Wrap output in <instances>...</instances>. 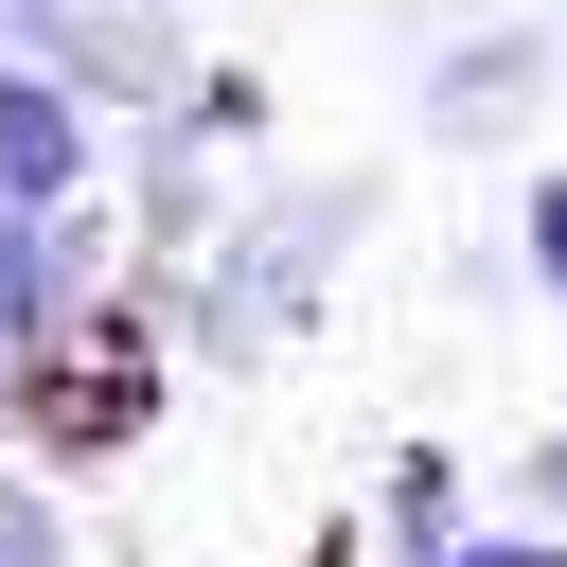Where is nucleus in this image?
Returning a JSON list of instances; mask_svg holds the SVG:
<instances>
[{
  "label": "nucleus",
  "instance_id": "11",
  "mask_svg": "<svg viewBox=\"0 0 567 567\" xmlns=\"http://www.w3.org/2000/svg\"><path fill=\"white\" fill-rule=\"evenodd\" d=\"M514 514H549V532H567V425H532V461H514Z\"/></svg>",
  "mask_w": 567,
  "mask_h": 567
},
{
  "label": "nucleus",
  "instance_id": "4",
  "mask_svg": "<svg viewBox=\"0 0 567 567\" xmlns=\"http://www.w3.org/2000/svg\"><path fill=\"white\" fill-rule=\"evenodd\" d=\"M71 195H106V106L71 71L0 53V213H71Z\"/></svg>",
  "mask_w": 567,
  "mask_h": 567
},
{
  "label": "nucleus",
  "instance_id": "7",
  "mask_svg": "<svg viewBox=\"0 0 567 567\" xmlns=\"http://www.w3.org/2000/svg\"><path fill=\"white\" fill-rule=\"evenodd\" d=\"M177 106H195V124L230 142V159H266V124H284V89H266L248 53H195V71H177Z\"/></svg>",
  "mask_w": 567,
  "mask_h": 567
},
{
  "label": "nucleus",
  "instance_id": "5",
  "mask_svg": "<svg viewBox=\"0 0 567 567\" xmlns=\"http://www.w3.org/2000/svg\"><path fill=\"white\" fill-rule=\"evenodd\" d=\"M124 266V230H106V195H71V213H0V337L35 354V337H71V301Z\"/></svg>",
  "mask_w": 567,
  "mask_h": 567
},
{
  "label": "nucleus",
  "instance_id": "12",
  "mask_svg": "<svg viewBox=\"0 0 567 567\" xmlns=\"http://www.w3.org/2000/svg\"><path fill=\"white\" fill-rule=\"evenodd\" d=\"M0 425H18V337H0Z\"/></svg>",
  "mask_w": 567,
  "mask_h": 567
},
{
  "label": "nucleus",
  "instance_id": "10",
  "mask_svg": "<svg viewBox=\"0 0 567 567\" xmlns=\"http://www.w3.org/2000/svg\"><path fill=\"white\" fill-rule=\"evenodd\" d=\"M425 567H567V532H549V514H496V496H478V514H461V532H443Z\"/></svg>",
  "mask_w": 567,
  "mask_h": 567
},
{
  "label": "nucleus",
  "instance_id": "2",
  "mask_svg": "<svg viewBox=\"0 0 567 567\" xmlns=\"http://www.w3.org/2000/svg\"><path fill=\"white\" fill-rule=\"evenodd\" d=\"M549 106H567V35H549V18H461V35L408 71V142H425V159H514Z\"/></svg>",
  "mask_w": 567,
  "mask_h": 567
},
{
  "label": "nucleus",
  "instance_id": "9",
  "mask_svg": "<svg viewBox=\"0 0 567 567\" xmlns=\"http://www.w3.org/2000/svg\"><path fill=\"white\" fill-rule=\"evenodd\" d=\"M0 567H71V478L53 461H0Z\"/></svg>",
  "mask_w": 567,
  "mask_h": 567
},
{
  "label": "nucleus",
  "instance_id": "6",
  "mask_svg": "<svg viewBox=\"0 0 567 567\" xmlns=\"http://www.w3.org/2000/svg\"><path fill=\"white\" fill-rule=\"evenodd\" d=\"M461 514H478V478H461L443 443H390V461H372V496H354V549H372V567H425Z\"/></svg>",
  "mask_w": 567,
  "mask_h": 567
},
{
  "label": "nucleus",
  "instance_id": "3",
  "mask_svg": "<svg viewBox=\"0 0 567 567\" xmlns=\"http://www.w3.org/2000/svg\"><path fill=\"white\" fill-rule=\"evenodd\" d=\"M0 53L71 71L89 106H142V89L195 71V18H177V0H0Z\"/></svg>",
  "mask_w": 567,
  "mask_h": 567
},
{
  "label": "nucleus",
  "instance_id": "1",
  "mask_svg": "<svg viewBox=\"0 0 567 567\" xmlns=\"http://www.w3.org/2000/svg\"><path fill=\"white\" fill-rule=\"evenodd\" d=\"M372 213H390V177L354 159V177H266L248 213H213L177 266H142V301H159V354L177 372H266V354H301L319 337V301H337V266L372 248Z\"/></svg>",
  "mask_w": 567,
  "mask_h": 567
},
{
  "label": "nucleus",
  "instance_id": "8",
  "mask_svg": "<svg viewBox=\"0 0 567 567\" xmlns=\"http://www.w3.org/2000/svg\"><path fill=\"white\" fill-rule=\"evenodd\" d=\"M514 301H549V319H567V159H532V177H514Z\"/></svg>",
  "mask_w": 567,
  "mask_h": 567
}]
</instances>
